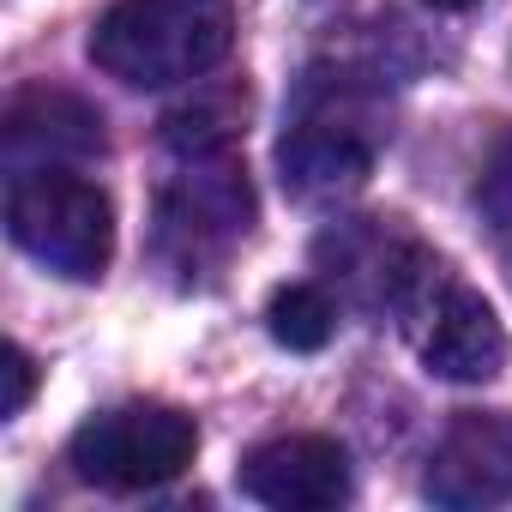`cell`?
I'll list each match as a JSON object with an SVG mask.
<instances>
[{"label":"cell","instance_id":"obj_5","mask_svg":"<svg viewBox=\"0 0 512 512\" xmlns=\"http://www.w3.org/2000/svg\"><path fill=\"white\" fill-rule=\"evenodd\" d=\"M253 223V187L235 163V145L175 151V175L157 193V253L175 278H199L229 260Z\"/></svg>","mask_w":512,"mask_h":512},{"label":"cell","instance_id":"obj_11","mask_svg":"<svg viewBox=\"0 0 512 512\" xmlns=\"http://www.w3.org/2000/svg\"><path fill=\"white\" fill-rule=\"evenodd\" d=\"M476 199H482V211L494 217V229H500V235H512V133H500L494 163H488V175H482Z\"/></svg>","mask_w":512,"mask_h":512},{"label":"cell","instance_id":"obj_2","mask_svg":"<svg viewBox=\"0 0 512 512\" xmlns=\"http://www.w3.org/2000/svg\"><path fill=\"white\" fill-rule=\"evenodd\" d=\"M229 43V0H115L91 31V61L133 91H169L211 73Z\"/></svg>","mask_w":512,"mask_h":512},{"label":"cell","instance_id":"obj_1","mask_svg":"<svg viewBox=\"0 0 512 512\" xmlns=\"http://www.w3.org/2000/svg\"><path fill=\"white\" fill-rule=\"evenodd\" d=\"M386 103L362 73L344 67H314L296 85L284 139H278V169L284 187L302 205H332L344 193H356L380 151H386Z\"/></svg>","mask_w":512,"mask_h":512},{"label":"cell","instance_id":"obj_13","mask_svg":"<svg viewBox=\"0 0 512 512\" xmlns=\"http://www.w3.org/2000/svg\"><path fill=\"white\" fill-rule=\"evenodd\" d=\"M428 7H446V13H464V7H476V0H428Z\"/></svg>","mask_w":512,"mask_h":512},{"label":"cell","instance_id":"obj_7","mask_svg":"<svg viewBox=\"0 0 512 512\" xmlns=\"http://www.w3.org/2000/svg\"><path fill=\"white\" fill-rule=\"evenodd\" d=\"M241 494L278 512H326L350 500V452L326 434H278L241 458Z\"/></svg>","mask_w":512,"mask_h":512},{"label":"cell","instance_id":"obj_3","mask_svg":"<svg viewBox=\"0 0 512 512\" xmlns=\"http://www.w3.org/2000/svg\"><path fill=\"white\" fill-rule=\"evenodd\" d=\"M404 332L416 338L428 374L452 380V386H482L506 368V326L494 320V308L458 284L446 272V260H434L428 247H410V260L398 272V290L386 302Z\"/></svg>","mask_w":512,"mask_h":512},{"label":"cell","instance_id":"obj_10","mask_svg":"<svg viewBox=\"0 0 512 512\" xmlns=\"http://www.w3.org/2000/svg\"><path fill=\"white\" fill-rule=\"evenodd\" d=\"M266 326H272V338H278L284 350L314 356V350H326L332 332H338V302H332L320 284H284V290L272 296V308H266Z\"/></svg>","mask_w":512,"mask_h":512},{"label":"cell","instance_id":"obj_4","mask_svg":"<svg viewBox=\"0 0 512 512\" xmlns=\"http://www.w3.org/2000/svg\"><path fill=\"white\" fill-rule=\"evenodd\" d=\"M7 235L37 266L91 284L115 260V205L97 181L73 175L67 163L19 169L7 181Z\"/></svg>","mask_w":512,"mask_h":512},{"label":"cell","instance_id":"obj_6","mask_svg":"<svg viewBox=\"0 0 512 512\" xmlns=\"http://www.w3.org/2000/svg\"><path fill=\"white\" fill-rule=\"evenodd\" d=\"M193 452H199V428H193V416H181L169 404L103 410L67 446L73 470L97 488H115V494H145V488L175 482L193 464Z\"/></svg>","mask_w":512,"mask_h":512},{"label":"cell","instance_id":"obj_8","mask_svg":"<svg viewBox=\"0 0 512 512\" xmlns=\"http://www.w3.org/2000/svg\"><path fill=\"white\" fill-rule=\"evenodd\" d=\"M422 494L452 512L512 500V416H458L422 470Z\"/></svg>","mask_w":512,"mask_h":512},{"label":"cell","instance_id":"obj_12","mask_svg":"<svg viewBox=\"0 0 512 512\" xmlns=\"http://www.w3.org/2000/svg\"><path fill=\"white\" fill-rule=\"evenodd\" d=\"M0 374H7V398H0V416H25V404H31V392H37V362L19 350V344H7V368H0Z\"/></svg>","mask_w":512,"mask_h":512},{"label":"cell","instance_id":"obj_9","mask_svg":"<svg viewBox=\"0 0 512 512\" xmlns=\"http://www.w3.org/2000/svg\"><path fill=\"white\" fill-rule=\"evenodd\" d=\"M0 145H7V169H49V163H85L103 151V121L91 103L73 91H25L7 103L0 121Z\"/></svg>","mask_w":512,"mask_h":512}]
</instances>
